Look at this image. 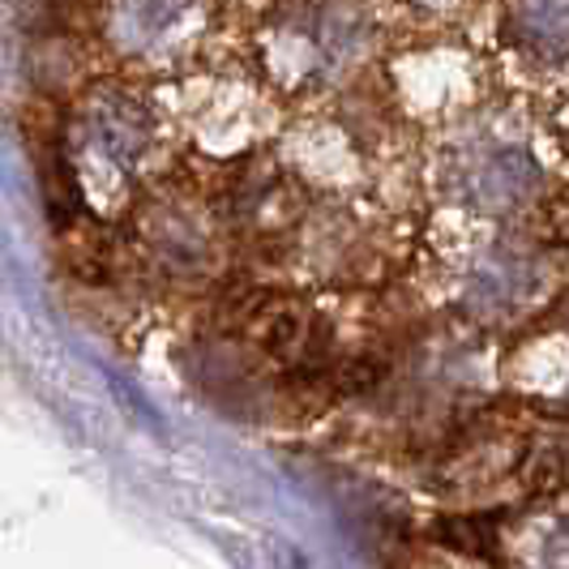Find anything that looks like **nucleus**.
<instances>
[{
    "instance_id": "nucleus-1",
    "label": "nucleus",
    "mask_w": 569,
    "mask_h": 569,
    "mask_svg": "<svg viewBox=\"0 0 569 569\" xmlns=\"http://www.w3.org/2000/svg\"><path fill=\"white\" fill-rule=\"evenodd\" d=\"M64 159L90 214L120 223L180 150L159 99V82L103 73L64 103Z\"/></svg>"
},
{
    "instance_id": "nucleus-2",
    "label": "nucleus",
    "mask_w": 569,
    "mask_h": 569,
    "mask_svg": "<svg viewBox=\"0 0 569 569\" xmlns=\"http://www.w3.org/2000/svg\"><path fill=\"white\" fill-rule=\"evenodd\" d=\"M377 43L369 0H270L240 30V64L274 94H321L347 82Z\"/></svg>"
},
{
    "instance_id": "nucleus-3",
    "label": "nucleus",
    "mask_w": 569,
    "mask_h": 569,
    "mask_svg": "<svg viewBox=\"0 0 569 569\" xmlns=\"http://www.w3.org/2000/svg\"><path fill=\"white\" fill-rule=\"evenodd\" d=\"M90 30L108 73L138 82H171L231 60L223 0H90Z\"/></svg>"
},
{
    "instance_id": "nucleus-4",
    "label": "nucleus",
    "mask_w": 569,
    "mask_h": 569,
    "mask_svg": "<svg viewBox=\"0 0 569 569\" xmlns=\"http://www.w3.org/2000/svg\"><path fill=\"white\" fill-rule=\"evenodd\" d=\"M159 99L184 163H236L266 150V112L274 90L240 60L159 82Z\"/></svg>"
},
{
    "instance_id": "nucleus-5",
    "label": "nucleus",
    "mask_w": 569,
    "mask_h": 569,
    "mask_svg": "<svg viewBox=\"0 0 569 569\" xmlns=\"http://www.w3.org/2000/svg\"><path fill=\"white\" fill-rule=\"evenodd\" d=\"M543 171L536 154L518 142L501 138H476L462 146V154L450 159V189L458 201L485 210V214H506L518 210L540 193Z\"/></svg>"
},
{
    "instance_id": "nucleus-6",
    "label": "nucleus",
    "mask_w": 569,
    "mask_h": 569,
    "mask_svg": "<svg viewBox=\"0 0 569 569\" xmlns=\"http://www.w3.org/2000/svg\"><path fill=\"white\" fill-rule=\"evenodd\" d=\"M540 257L513 240H501L476 257L462 274V309L476 321H501L540 291Z\"/></svg>"
},
{
    "instance_id": "nucleus-7",
    "label": "nucleus",
    "mask_w": 569,
    "mask_h": 569,
    "mask_svg": "<svg viewBox=\"0 0 569 569\" xmlns=\"http://www.w3.org/2000/svg\"><path fill=\"white\" fill-rule=\"evenodd\" d=\"M506 34L518 52L566 64L569 60V0H510Z\"/></svg>"
},
{
    "instance_id": "nucleus-8",
    "label": "nucleus",
    "mask_w": 569,
    "mask_h": 569,
    "mask_svg": "<svg viewBox=\"0 0 569 569\" xmlns=\"http://www.w3.org/2000/svg\"><path fill=\"white\" fill-rule=\"evenodd\" d=\"M441 540L471 552V557H485L492 548V536H497V522L492 513H462V518H441Z\"/></svg>"
},
{
    "instance_id": "nucleus-9",
    "label": "nucleus",
    "mask_w": 569,
    "mask_h": 569,
    "mask_svg": "<svg viewBox=\"0 0 569 569\" xmlns=\"http://www.w3.org/2000/svg\"><path fill=\"white\" fill-rule=\"evenodd\" d=\"M540 569H569V518L557 522L540 543Z\"/></svg>"
},
{
    "instance_id": "nucleus-10",
    "label": "nucleus",
    "mask_w": 569,
    "mask_h": 569,
    "mask_svg": "<svg viewBox=\"0 0 569 569\" xmlns=\"http://www.w3.org/2000/svg\"><path fill=\"white\" fill-rule=\"evenodd\" d=\"M416 4H425V9H441V4H455V0H416Z\"/></svg>"
}]
</instances>
